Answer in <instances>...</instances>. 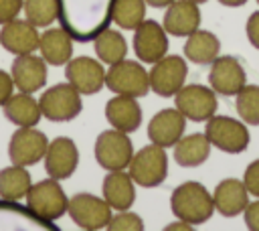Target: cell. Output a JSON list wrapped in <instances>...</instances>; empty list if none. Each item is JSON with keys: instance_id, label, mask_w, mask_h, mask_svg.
Instances as JSON below:
<instances>
[{"instance_id": "836d02e7", "label": "cell", "mask_w": 259, "mask_h": 231, "mask_svg": "<svg viewBox=\"0 0 259 231\" xmlns=\"http://www.w3.org/2000/svg\"><path fill=\"white\" fill-rule=\"evenodd\" d=\"M105 229H109V231H142L144 221L138 213H132L130 209H123V211H117V215H111Z\"/></svg>"}, {"instance_id": "d590c367", "label": "cell", "mask_w": 259, "mask_h": 231, "mask_svg": "<svg viewBox=\"0 0 259 231\" xmlns=\"http://www.w3.org/2000/svg\"><path fill=\"white\" fill-rule=\"evenodd\" d=\"M22 4L24 0H0V26L18 18V14L22 12Z\"/></svg>"}, {"instance_id": "e0dca14e", "label": "cell", "mask_w": 259, "mask_h": 231, "mask_svg": "<svg viewBox=\"0 0 259 231\" xmlns=\"http://www.w3.org/2000/svg\"><path fill=\"white\" fill-rule=\"evenodd\" d=\"M45 170L51 178L65 180L71 178L79 164V150L77 144L69 136H57L49 142L45 152Z\"/></svg>"}, {"instance_id": "d6986e66", "label": "cell", "mask_w": 259, "mask_h": 231, "mask_svg": "<svg viewBox=\"0 0 259 231\" xmlns=\"http://www.w3.org/2000/svg\"><path fill=\"white\" fill-rule=\"evenodd\" d=\"M12 83L18 91L34 93L47 85V61L34 53L18 55L10 67Z\"/></svg>"}, {"instance_id": "484cf974", "label": "cell", "mask_w": 259, "mask_h": 231, "mask_svg": "<svg viewBox=\"0 0 259 231\" xmlns=\"http://www.w3.org/2000/svg\"><path fill=\"white\" fill-rule=\"evenodd\" d=\"M208 156H210V142L202 132L182 136L174 144V160L182 168H196L204 164Z\"/></svg>"}, {"instance_id": "cb8c5ba5", "label": "cell", "mask_w": 259, "mask_h": 231, "mask_svg": "<svg viewBox=\"0 0 259 231\" xmlns=\"http://www.w3.org/2000/svg\"><path fill=\"white\" fill-rule=\"evenodd\" d=\"M103 199L113 211L130 209L136 201V182L130 172L123 170H109L101 184Z\"/></svg>"}, {"instance_id": "4316f807", "label": "cell", "mask_w": 259, "mask_h": 231, "mask_svg": "<svg viewBox=\"0 0 259 231\" xmlns=\"http://www.w3.org/2000/svg\"><path fill=\"white\" fill-rule=\"evenodd\" d=\"M221 53V41L214 32L196 28L186 36L184 43V57L196 65H210Z\"/></svg>"}, {"instance_id": "5b68a950", "label": "cell", "mask_w": 259, "mask_h": 231, "mask_svg": "<svg viewBox=\"0 0 259 231\" xmlns=\"http://www.w3.org/2000/svg\"><path fill=\"white\" fill-rule=\"evenodd\" d=\"M38 107L42 118L61 124L75 120L83 109V101H81V93L69 81H63L42 91V95L38 97Z\"/></svg>"}, {"instance_id": "ab89813d", "label": "cell", "mask_w": 259, "mask_h": 231, "mask_svg": "<svg viewBox=\"0 0 259 231\" xmlns=\"http://www.w3.org/2000/svg\"><path fill=\"white\" fill-rule=\"evenodd\" d=\"M164 229H166V231H176V229L190 231V229H194V225H190V223H186V221H180V219H178V223H170V225H166Z\"/></svg>"}, {"instance_id": "9c48e42d", "label": "cell", "mask_w": 259, "mask_h": 231, "mask_svg": "<svg viewBox=\"0 0 259 231\" xmlns=\"http://www.w3.org/2000/svg\"><path fill=\"white\" fill-rule=\"evenodd\" d=\"M111 207L103 197L91 195V192H77L69 199L67 213L71 221L85 229V231H99L105 229L111 219Z\"/></svg>"}, {"instance_id": "1f68e13d", "label": "cell", "mask_w": 259, "mask_h": 231, "mask_svg": "<svg viewBox=\"0 0 259 231\" xmlns=\"http://www.w3.org/2000/svg\"><path fill=\"white\" fill-rule=\"evenodd\" d=\"M235 107L245 124L259 126V85H243L235 95Z\"/></svg>"}, {"instance_id": "4dcf8cb0", "label": "cell", "mask_w": 259, "mask_h": 231, "mask_svg": "<svg viewBox=\"0 0 259 231\" xmlns=\"http://www.w3.org/2000/svg\"><path fill=\"white\" fill-rule=\"evenodd\" d=\"M146 0H115L111 22L121 30H136L146 20Z\"/></svg>"}, {"instance_id": "7a4b0ae2", "label": "cell", "mask_w": 259, "mask_h": 231, "mask_svg": "<svg viewBox=\"0 0 259 231\" xmlns=\"http://www.w3.org/2000/svg\"><path fill=\"white\" fill-rule=\"evenodd\" d=\"M170 211L176 219L186 221L196 227V225L206 223L212 217L214 201L204 184H200L196 180H186L172 190Z\"/></svg>"}, {"instance_id": "7c38bea8", "label": "cell", "mask_w": 259, "mask_h": 231, "mask_svg": "<svg viewBox=\"0 0 259 231\" xmlns=\"http://www.w3.org/2000/svg\"><path fill=\"white\" fill-rule=\"evenodd\" d=\"M186 59L178 55H164L160 61L152 63V69L148 71L150 91H154L160 97H174L176 91L186 83Z\"/></svg>"}, {"instance_id": "6da1fadb", "label": "cell", "mask_w": 259, "mask_h": 231, "mask_svg": "<svg viewBox=\"0 0 259 231\" xmlns=\"http://www.w3.org/2000/svg\"><path fill=\"white\" fill-rule=\"evenodd\" d=\"M115 0H57V20L73 41L89 43L111 24Z\"/></svg>"}, {"instance_id": "277c9868", "label": "cell", "mask_w": 259, "mask_h": 231, "mask_svg": "<svg viewBox=\"0 0 259 231\" xmlns=\"http://www.w3.org/2000/svg\"><path fill=\"white\" fill-rule=\"evenodd\" d=\"M204 134L210 142L221 152L227 154H241L249 146V130L243 120H235L231 115H210L206 120Z\"/></svg>"}, {"instance_id": "5bb4252c", "label": "cell", "mask_w": 259, "mask_h": 231, "mask_svg": "<svg viewBox=\"0 0 259 231\" xmlns=\"http://www.w3.org/2000/svg\"><path fill=\"white\" fill-rule=\"evenodd\" d=\"M0 231H59V227L40 219L28 205L0 199Z\"/></svg>"}, {"instance_id": "ac0fdd59", "label": "cell", "mask_w": 259, "mask_h": 231, "mask_svg": "<svg viewBox=\"0 0 259 231\" xmlns=\"http://www.w3.org/2000/svg\"><path fill=\"white\" fill-rule=\"evenodd\" d=\"M184 130L186 118L176 107L160 109L148 122V138L152 140V144H158L162 148H174V144L184 136Z\"/></svg>"}, {"instance_id": "74e56055", "label": "cell", "mask_w": 259, "mask_h": 231, "mask_svg": "<svg viewBox=\"0 0 259 231\" xmlns=\"http://www.w3.org/2000/svg\"><path fill=\"white\" fill-rule=\"evenodd\" d=\"M245 32H247L249 43H251L255 49H259V10H257V12H253V14L247 18Z\"/></svg>"}, {"instance_id": "ee69618b", "label": "cell", "mask_w": 259, "mask_h": 231, "mask_svg": "<svg viewBox=\"0 0 259 231\" xmlns=\"http://www.w3.org/2000/svg\"><path fill=\"white\" fill-rule=\"evenodd\" d=\"M257 4H259V0H257Z\"/></svg>"}, {"instance_id": "7bdbcfd3", "label": "cell", "mask_w": 259, "mask_h": 231, "mask_svg": "<svg viewBox=\"0 0 259 231\" xmlns=\"http://www.w3.org/2000/svg\"><path fill=\"white\" fill-rule=\"evenodd\" d=\"M192 2H196V4H204V2H208V0H192Z\"/></svg>"}, {"instance_id": "52a82bcc", "label": "cell", "mask_w": 259, "mask_h": 231, "mask_svg": "<svg viewBox=\"0 0 259 231\" xmlns=\"http://www.w3.org/2000/svg\"><path fill=\"white\" fill-rule=\"evenodd\" d=\"M105 85L113 93L144 97L150 91V77L142 61L121 59L105 71Z\"/></svg>"}, {"instance_id": "8fae6325", "label": "cell", "mask_w": 259, "mask_h": 231, "mask_svg": "<svg viewBox=\"0 0 259 231\" xmlns=\"http://www.w3.org/2000/svg\"><path fill=\"white\" fill-rule=\"evenodd\" d=\"M49 140L36 126H18L8 142V158L18 166H34L45 158Z\"/></svg>"}, {"instance_id": "9a60e30c", "label": "cell", "mask_w": 259, "mask_h": 231, "mask_svg": "<svg viewBox=\"0 0 259 231\" xmlns=\"http://www.w3.org/2000/svg\"><path fill=\"white\" fill-rule=\"evenodd\" d=\"M134 53L142 63H156L168 55V32L164 26L152 18H146L134 30Z\"/></svg>"}, {"instance_id": "8d00e7d4", "label": "cell", "mask_w": 259, "mask_h": 231, "mask_svg": "<svg viewBox=\"0 0 259 231\" xmlns=\"http://www.w3.org/2000/svg\"><path fill=\"white\" fill-rule=\"evenodd\" d=\"M243 219H245V227L251 231H259V199L253 203H247L245 211H243Z\"/></svg>"}, {"instance_id": "8992f818", "label": "cell", "mask_w": 259, "mask_h": 231, "mask_svg": "<svg viewBox=\"0 0 259 231\" xmlns=\"http://www.w3.org/2000/svg\"><path fill=\"white\" fill-rule=\"evenodd\" d=\"M93 156H95V162L107 172L125 170L134 156V144L125 132H119L115 128L103 130L95 138Z\"/></svg>"}, {"instance_id": "44dd1931", "label": "cell", "mask_w": 259, "mask_h": 231, "mask_svg": "<svg viewBox=\"0 0 259 231\" xmlns=\"http://www.w3.org/2000/svg\"><path fill=\"white\" fill-rule=\"evenodd\" d=\"M105 120L111 124V128L132 134L142 124V107L138 103V97L115 93L105 103Z\"/></svg>"}, {"instance_id": "b9f144b4", "label": "cell", "mask_w": 259, "mask_h": 231, "mask_svg": "<svg viewBox=\"0 0 259 231\" xmlns=\"http://www.w3.org/2000/svg\"><path fill=\"white\" fill-rule=\"evenodd\" d=\"M219 4H223V6H231V8H237V6L247 4V0H219Z\"/></svg>"}, {"instance_id": "4fadbf2b", "label": "cell", "mask_w": 259, "mask_h": 231, "mask_svg": "<svg viewBox=\"0 0 259 231\" xmlns=\"http://www.w3.org/2000/svg\"><path fill=\"white\" fill-rule=\"evenodd\" d=\"M245 83H247V73L239 59L231 55H219L210 63L208 85L214 89V93L225 97H235Z\"/></svg>"}, {"instance_id": "f546056e", "label": "cell", "mask_w": 259, "mask_h": 231, "mask_svg": "<svg viewBox=\"0 0 259 231\" xmlns=\"http://www.w3.org/2000/svg\"><path fill=\"white\" fill-rule=\"evenodd\" d=\"M30 184L32 180L26 166L10 164L0 170V199H10V201L26 199Z\"/></svg>"}, {"instance_id": "7402d4cb", "label": "cell", "mask_w": 259, "mask_h": 231, "mask_svg": "<svg viewBox=\"0 0 259 231\" xmlns=\"http://www.w3.org/2000/svg\"><path fill=\"white\" fill-rule=\"evenodd\" d=\"M200 10L192 0H174L166 6L164 12V30L172 36H188L196 28H200Z\"/></svg>"}, {"instance_id": "ffe728a7", "label": "cell", "mask_w": 259, "mask_h": 231, "mask_svg": "<svg viewBox=\"0 0 259 231\" xmlns=\"http://www.w3.org/2000/svg\"><path fill=\"white\" fill-rule=\"evenodd\" d=\"M40 32L36 30L34 24H30L26 18H14L0 28V47L14 57L18 55H28L38 49Z\"/></svg>"}, {"instance_id": "e575fe53", "label": "cell", "mask_w": 259, "mask_h": 231, "mask_svg": "<svg viewBox=\"0 0 259 231\" xmlns=\"http://www.w3.org/2000/svg\"><path fill=\"white\" fill-rule=\"evenodd\" d=\"M243 184L247 186L249 195H253V197H257V199H259V158H257V160H253V162L245 168Z\"/></svg>"}, {"instance_id": "ba28073f", "label": "cell", "mask_w": 259, "mask_h": 231, "mask_svg": "<svg viewBox=\"0 0 259 231\" xmlns=\"http://www.w3.org/2000/svg\"><path fill=\"white\" fill-rule=\"evenodd\" d=\"M26 205L45 221H57L67 213L69 197L61 188L57 178H42L30 184L26 192Z\"/></svg>"}, {"instance_id": "2e32d148", "label": "cell", "mask_w": 259, "mask_h": 231, "mask_svg": "<svg viewBox=\"0 0 259 231\" xmlns=\"http://www.w3.org/2000/svg\"><path fill=\"white\" fill-rule=\"evenodd\" d=\"M65 75L67 81L81 93V95H93L101 91L105 85V69L101 61L91 59V57H71L69 63L65 65Z\"/></svg>"}, {"instance_id": "30bf717a", "label": "cell", "mask_w": 259, "mask_h": 231, "mask_svg": "<svg viewBox=\"0 0 259 231\" xmlns=\"http://www.w3.org/2000/svg\"><path fill=\"white\" fill-rule=\"evenodd\" d=\"M174 107L190 122H206L217 113L219 101L212 87L200 83H184L174 95Z\"/></svg>"}, {"instance_id": "60d3db41", "label": "cell", "mask_w": 259, "mask_h": 231, "mask_svg": "<svg viewBox=\"0 0 259 231\" xmlns=\"http://www.w3.org/2000/svg\"><path fill=\"white\" fill-rule=\"evenodd\" d=\"M174 0H146V4L148 6H152V8H166L168 4H172Z\"/></svg>"}, {"instance_id": "f35d334b", "label": "cell", "mask_w": 259, "mask_h": 231, "mask_svg": "<svg viewBox=\"0 0 259 231\" xmlns=\"http://www.w3.org/2000/svg\"><path fill=\"white\" fill-rule=\"evenodd\" d=\"M14 91V83H12V75L0 69V107L6 103V99L12 95Z\"/></svg>"}, {"instance_id": "83f0119b", "label": "cell", "mask_w": 259, "mask_h": 231, "mask_svg": "<svg viewBox=\"0 0 259 231\" xmlns=\"http://www.w3.org/2000/svg\"><path fill=\"white\" fill-rule=\"evenodd\" d=\"M2 109L6 120L12 122L14 126H36L42 118L38 99H34L32 93H24V91L12 93L2 105Z\"/></svg>"}, {"instance_id": "603a6c76", "label": "cell", "mask_w": 259, "mask_h": 231, "mask_svg": "<svg viewBox=\"0 0 259 231\" xmlns=\"http://www.w3.org/2000/svg\"><path fill=\"white\" fill-rule=\"evenodd\" d=\"M212 201L223 217H237L249 203V190L239 178H223L212 190Z\"/></svg>"}, {"instance_id": "3957f363", "label": "cell", "mask_w": 259, "mask_h": 231, "mask_svg": "<svg viewBox=\"0 0 259 231\" xmlns=\"http://www.w3.org/2000/svg\"><path fill=\"white\" fill-rule=\"evenodd\" d=\"M127 170L138 186H144V188L160 186L168 176L166 148L158 144H148L140 148L138 152H134Z\"/></svg>"}, {"instance_id": "f1b7e54d", "label": "cell", "mask_w": 259, "mask_h": 231, "mask_svg": "<svg viewBox=\"0 0 259 231\" xmlns=\"http://www.w3.org/2000/svg\"><path fill=\"white\" fill-rule=\"evenodd\" d=\"M93 49L95 55L101 63L105 65H113L121 59H125L127 55V41L123 38V34L115 28H103L95 38H93Z\"/></svg>"}, {"instance_id": "d4e9b609", "label": "cell", "mask_w": 259, "mask_h": 231, "mask_svg": "<svg viewBox=\"0 0 259 231\" xmlns=\"http://www.w3.org/2000/svg\"><path fill=\"white\" fill-rule=\"evenodd\" d=\"M38 51H40V57L47 61V65H53V67L67 65L69 59L73 57V36L63 26L59 28L49 26L45 32H40Z\"/></svg>"}, {"instance_id": "d6a6232c", "label": "cell", "mask_w": 259, "mask_h": 231, "mask_svg": "<svg viewBox=\"0 0 259 231\" xmlns=\"http://www.w3.org/2000/svg\"><path fill=\"white\" fill-rule=\"evenodd\" d=\"M24 18L36 28H49L57 20V0H24Z\"/></svg>"}]
</instances>
